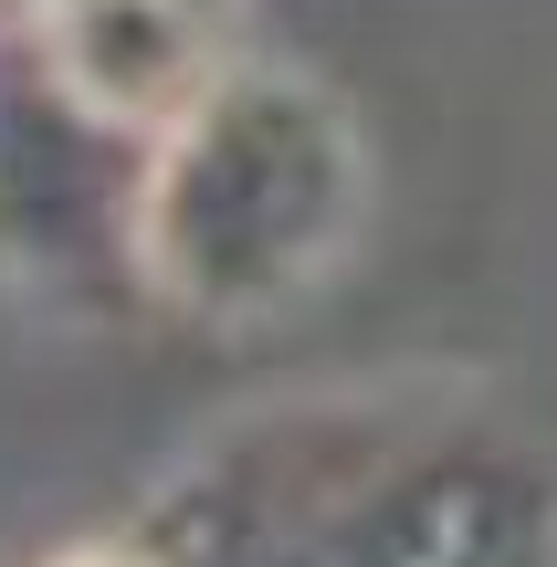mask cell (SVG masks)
Masks as SVG:
<instances>
[{"label":"cell","instance_id":"5","mask_svg":"<svg viewBox=\"0 0 557 567\" xmlns=\"http://www.w3.org/2000/svg\"><path fill=\"white\" fill-rule=\"evenodd\" d=\"M63 567H168V557L137 536V547H84V557H63Z\"/></svg>","mask_w":557,"mask_h":567},{"label":"cell","instance_id":"6","mask_svg":"<svg viewBox=\"0 0 557 567\" xmlns=\"http://www.w3.org/2000/svg\"><path fill=\"white\" fill-rule=\"evenodd\" d=\"M42 11H63V0H21V21H42Z\"/></svg>","mask_w":557,"mask_h":567},{"label":"cell","instance_id":"1","mask_svg":"<svg viewBox=\"0 0 557 567\" xmlns=\"http://www.w3.org/2000/svg\"><path fill=\"white\" fill-rule=\"evenodd\" d=\"M147 547L168 567H557V494L474 421L327 400L221 442Z\"/></svg>","mask_w":557,"mask_h":567},{"label":"cell","instance_id":"4","mask_svg":"<svg viewBox=\"0 0 557 567\" xmlns=\"http://www.w3.org/2000/svg\"><path fill=\"white\" fill-rule=\"evenodd\" d=\"M32 32H42V53L63 63V84H74L84 105H105L116 126H137V137L179 126L231 63L210 0H63Z\"/></svg>","mask_w":557,"mask_h":567},{"label":"cell","instance_id":"7","mask_svg":"<svg viewBox=\"0 0 557 567\" xmlns=\"http://www.w3.org/2000/svg\"><path fill=\"white\" fill-rule=\"evenodd\" d=\"M210 11H231V0H210Z\"/></svg>","mask_w":557,"mask_h":567},{"label":"cell","instance_id":"2","mask_svg":"<svg viewBox=\"0 0 557 567\" xmlns=\"http://www.w3.org/2000/svg\"><path fill=\"white\" fill-rule=\"evenodd\" d=\"M358 137L337 95L274 63H221L147 158V305L243 326L295 305L358 231Z\"/></svg>","mask_w":557,"mask_h":567},{"label":"cell","instance_id":"3","mask_svg":"<svg viewBox=\"0 0 557 567\" xmlns=\"http://www.w3.org/2000/svg\"><path fill=\"white\" fill-rule=\"evenodd\" d=\"M147 158L158 137L84 105L32 21L0 32V284L63 316L147 305Z\"/></svg>","mask_w":557,"mask_h":567}]
</instances>
